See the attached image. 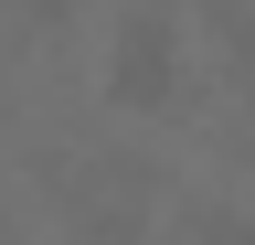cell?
<instances>
[{
  "instance_id": "3957f363",
  "label": "cell",
  "mask_w": 255,
  "mask_h": 245,
  "mask_svg": "<svg viewBox=\"0 0 255 245\" xmlns=\"http://www.w3.org/2000/svg\"><path fill=\"white\" fill-rule=\"evenodd\" d=\"M21 21H43V32H64V21H75V0H11Z\"/></svg>"
},
{
  "instance_id": "6da1fadb",
  "label": "cell",
  "mask_w": 255,
  "mask_h": 245,
  "mask_svg": "<svg viewBox=\"0 0 255 245\" xmlns=\"http://www.w3.org/2000/svg\"><path fill=\"white\" fill-rule=\"evenodd\" d=\"M107 107H128V117H170L181 107V21L138 11L107 43Z\"/></svg>"
},
{
  "instance_id": "7a4b0ae2",
  "label": "cell",
  "mask_w": 255,
  "mask_h": 245,
  "mask_svg": "<svg viewBox=\"0 0 255 245\" xmlns=\"http://www.w3.org/2000/svg\"><path fill=\"white\" fill-rule=\"evenodd\" d=\"M191 245H255V224H245V213H234V203H213V213H202V224H191Z\"/></svg>"
}]
</instances>
